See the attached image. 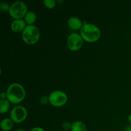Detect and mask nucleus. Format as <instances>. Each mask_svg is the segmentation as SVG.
<instances>
[{"instance_id":"obj_1","label":"nucleus","mask_w":131,"mask_h":131,"mask_svg":"<svg viewBox=\"0 0 131 131\" xmlns=\"http://www.w3.org/2000/svg\"><path fill=\"white\" fill-rule=\"evenodd\" d=\"M6 94L9 102L12 104H19L25 98L26 91L22 84L13 83L8 87Z\"/></svg>"},{"instance_id":"obj_2","label":"nucleus","mask_w":131,"mask_h":131,"mask_svg":"<svg viewBox=\"0 0 131 131\" xmlns=\"http://www.w3.org/2000/svg\"><path fill=\"white\" fill-rule=\"evenodd\" d=\"M80 35L83 40L88 42H94L101 37V31L97 26L92 23L83 24L80 29Z\"/></svg>"},{"instance_id":"obj_3","label":"nucleus","mask_w":131,"mask_h":131,"mask_svg":"<svg viewBox=\"0 0 131 131\" xmlns=\"http://www.w3.org/2000/svg\"><path fill=\"white\" fill-rule=\"evenodd\" d=\"M40 36L39 29L34 24L27 25L22 32V38L28 44H34L38 41Z\"/></svg>"},{"instance_id":"obj_4","label":"nucleus","mask_w":131,"mask_h":131,"mask_svg":"<svg viewBox=\"0 0 131 131\" xmlns=\"http://www.w3.org/2000/svg\"><path fill=\"white\" fill-rule=\"evenodd\" d=\"M28 6L25 2L23 1H17L10 5L9 9V14L12 17L15 19H19L22 18L28 12Z\"/></svg>"},{"instance_id":"obj_5","label":"nucleus","mask_w":131,"mask_h":131,"mask_svg":"<svg viewBox=\"0 0 131 131\" xmlns=\"http://www.w3.org/2000/svg\"><path fill=\"white\" fill-rule=\"evenodd\" d=\"M49 103L55 107H60L67 102V95L64 92L61 90H55L51 92L49 95Z\"/></svg>"},{"instance_id":"obj_6","label":"nucleus","mask_w":131,"mask_h":131,"mask_svg":"<svg viewBox=\"0 0 131 131\" xmlns=\"http://www.w3.org/2000/svg\"><path fill=\"white\" fill-rule=\"evenodd\" d=\"M10 116V118L14 122V123L19 124L26 120L28 116V111L25 107L19 105L12 109Z\"/></svg>"},{"instance_id":"obj_7","label":"nucleus","mask_w":131,"mask_h":131,"mask_svg":"<svg viewBox=\"0 0 131 131\" xmlns=\"http://www.w3.org/2000/svg\"><path fill=\"white\" fill-rule=\"evenodd\" d=\"M83 43V38L81 35L78 33L70 34L67 40V44L70 50L73 51H78L81 48Z\"/></svg>"},{"instance_id":"obj_8","label":"nucleus","mask_w":131,"mask_h":131,"mask_svg":"<svg viewBox=\"0 0 131 131\" xmlns=\"http://www.w3.org/2000/svg\"><path fill=\"white\" fill-rule=\"evenodd\" d=\"M26 26V23L24 19H19L13 20L10 26L13 31L15 33H19V32H23Z\"/></svg>"},{"instance_id":"obj_9","label":"nucleus","mask_w":131,"mask_h":131,"mask_svg":"<svg viewBox=\"0 0 131 131\" xmlns=\"http://www.w3.org/2000/svg\"><path fill=\"white\" fill-rule=\"evenodd\" d=\"M68 25L74 30H78V29H81L82 26H83V23L82 20L77 17H71L67 21Z\"/></svg>"},{"instance_id":"obj_10","label":"nucleus","mask_w":131,"mask_h":131,"mask_svg":"<svg viewBox=\"0 0 131 131\" xmlns=\"http://www.w3.org/2000/svg\"><path fill=\"white\" fill-rule=\"evenodd\" d=\"M14 125V122L11 118H4L1 120V128L2 130L5 131H8L11 130Z\"/></svg>"},{"instance_id":"obj_11","label":"nucleus","mask_w":131,"mask_h":131,"mask_svg":"<svg viewBox=\"0 0 131 131\" xmlns=\"http://www.w3.org/2000/svg\"><path fill=\"white\" fill-rule=\"evenodd\" d=\"M71 131H87V127L83 122L75 121L72 124Z\"/></svg>"},{"instance_id":"obj_12","label":"nucleus","mask_w":131,"mask_h":131,"mask_svg":"<svg viewBox=\"0 0 131 131\" xmlns=\"http://www.w3.org/2000/svg\"><path fill=\"white\" fill-rule=\"evenodd\" d=\"M37 20V15L33 11H28L24 16V20L28 25H32Z\"/></svg>"},{"instance_id":"obj_13","label":"nucleus","mask_w":131,"mask_h":131,"mask_svg":"<svg viewBox=\"0 0 131 131\" xmlns=\"http://www.w3.org/2000/svg\"><path fill=\"white\" fill-rule=\"evenodd\" d=\"M10 107V102L8 99L0 100V113L4 114L7 112Z\"/></svg>"},{"instance_id":"obj_14","label":"nucleus","mask_w":131,"mask_h":131,"mask_svg":"<svg viewBox=\"0 0 131 131\" xmlns=\"http://www.w3.org/2000/svg\"><path fill=\"white\" fill-rule=\"evenodd\" d=\"M43 3L45 6L49 8H53L56 4V1L55 0H43Z\"/></svg>"},{"instance_id":"obj_15","label":"nucleus","mask_w":131,"mask_h":131,"mask_svg":"<svg viewBox=\"0 0 131 131\" xmlns=\"http://www.w3.org/2000/svg\"><path fill=\"white\" fill-rule=\"evenodd\" d=\"M10 5L5 1H1L0 3V10L1 12H8Z\"/></svg>"},{"instance_id":"obj_16","label":"nucleus","mask_w":131,"mask_h":131,"mask_svg":"<svg viewBox=\"0 0 131 131\" xmlns=\"http://www.w3.org/2000/svg\"><path fill=\"white\" fill-rule=\"evenodd\" d=\"M62 127L65 130H71L72 124L69 122H65L63 123Z\"/></svg>"},{"instance_id":"obj_17","label":"nucleus","mask_w":131,"mask_h":131,"mask_svg":"<svg viewBox=\"0 0 131 131\" xmlns=\"http://www.w3.org/2000/svg\"><path fill=\"white\" fill-rule=\"evenodd\" d=\"M40 101L41 103L42 104H47V103L49 102V96L46 95H43L40 99Z\"/></svg>"},{"instance_id":"obj_18","label":"nucleus","mask_w":131,"mask_h":131,"mask_svg":"<svg viewBox=\"0 0 131 131\" xmlns=\"http://www.w3.org/2000/svg\"><path fill=\"white\" fill-rule=\"evenodd\" d=\"M0 98H1V99H7L6 92H1L0 93Z\"/></svg>"},{"instance_id":"obj_19","label":"nucleus","mask_w":131,"mask_h":131,"mask_svg":"<svg viewBox=\"0 0 131 131\" xmlns=\"http://www.w3.org/2000/svg\"><path fill=\"white\" fill-rule=\"evenodd\" d=\"M30 131H44V130L40 127H35L32 128Z\"/></svg>"},{"instance_id":"obj_20","label":"nucleus","mask_w":131,"mask_h":131,"mask_svg":"<svg viewBox=\"0 0 131 131\" xmlns=\"http://www.w3.org/2000/svg\"><path fill=\"white\" fill-rule=\"evenodd\" d=\"M125 131H131V125H127V126L125 127Z\"/></svg>"},{"instance_id":"obj_21","label":"nucleus","mask_w":131,"mask_h":131,"mask_svg":"<svg viewBox=\"0 0 131 131\" xmlns=\"http://www.w3.org/2000/svg\"><path fill=\"white\" fill-rule=\"evenodd\" d=\"M128 120H129V122L130 123V124L131 125V113L129 115V117H128Z\"/></svg>"},{"instance_id":"obj_22","label":"nucleus","mask_w":131,"mask_h":131,"mask_svg":"<svg viewBox=\"0 0 131 131\" xmlns=\"http://www.w3.org/2000/svg\"><path fill=\"white\" fill-rule=\"evenodd\" d=\"M64 2V1H59V0H57V1H56V3H63Z\"/></svg>"},{"instance_id":"obj_23","label":"nucleus","mask_w":131,"mask_h":131,"mask_svg":"<svg viewBox=\"0 0 131 131\" xmlns=\"http://www.w3.org/2000/svg\"><path fill=\"white\" fill-rule=\"evenodd\" d=\"M15 131H26L24 130H23V129H17V130H15Z\"/></svg>"}]
</instances>
